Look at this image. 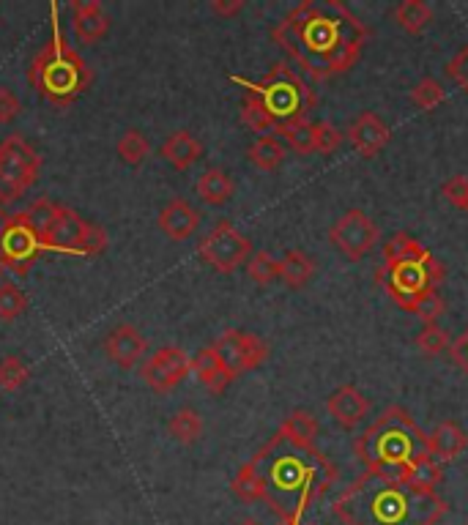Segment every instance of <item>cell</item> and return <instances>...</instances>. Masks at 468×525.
Listing matches in <instances>:
<instances>
[{
    "mask_svg": "<svg viewBox=\"0 0 468 525\" xmlns=\"http://www.w3.org/2000/svg\"><path fill=\"white\" fill-rule=\"evenodd\" d=\"M337 476L340 471L318 446H302L277 430L241 465L230 487L247 504L269 506L285 525H302L304 512L332 490Z\"/></svg>",
    "mask_w": 468,
    "mask_h": 525,
    "instance_id": "cell-1",
    "label": "cell"
},
{
    "mask_svg": "<svg viewBox=\"0 0 468 525\" xmlns=\"http://www.w3.org/2000/svg\"><path fill=\"white\" fill-rule=\"evenodd\" d=\"M271 39L315 80L354 69L370 28L340 0H304L271 31Z\"/></svg>",
    "mask_w": 468,
    "mask_h": 525,
    "instance_id": "cell-2",
    "label": "cell"
},
{
    "mask_svg": "<svg viewBox=\"0 0 468 525\" xmlns=\"http://www.w3.org/2000/svg\"><path fill=\"white\" fill-rule=\"evenodd\" d=\"M343 525H436L447 515V501L436 487L414 479L364 471L332 506Z\"/></svg>",
    "mask_w": 468,
    "mask_h": 525,
    "instance_id": "cell-3",
    "label": "cell"
},
{
    "mask_svg": "<svg viewBox=\"0 0 468 525\" xmlns=\"http://www.w3.org/2000/svg\"><path fill=\"white\" fill-rule=\"evenodd\" d=\"M354 452L364 468L375 474L414 479L427 487H438L441 482V463L430 452L427 435L400 405H389L381 416H375L373 424L356 438Z\"/></svg>",
    "mask_w": 468,
    "mask_h": 525,
    "instance_id": "cell-4",
    "label": "cell"
},
{
    "mask_svg": "<svg viewBox=\"0 0 468 525\" xmlns=\"http://www.w3.org/2000/svg\"><path fill=\"white\" fill-rule=\"evenodd\" d=\"M444 274L447 271L430 249L422 247L408 233H395L386 241L384 263L375 271V279L397 307L416 312L419 301L425 299L427 293L438 290Z\"/></svg>",
    "mask_w": 468,
    "mask_h": 525,
    "instance_id": "cell-5",
    "label": "cell"
},
{
    "mask_svg": "<svg viewBox=\"0 0 468 525\" xmlns=\"http://www.w3.org/2000/svg\"><path fill=\"white\" fill-rule=\"evenodd\" d=\"M25 222L42 241V249L72 252V255H99L107 247V233L91 225L74 208L55 206L52 200H36L25 214Z\"/></svg>",
    "mask_w": 468,
    "mask_h": 525,
    "instance_id": "cell-6",
    "label": "cell"
},
{
    "mask_svg": "<svg viewBox=\"0 0 468 525\" xmlns=\"http://www.w3.org/2000/svg\"><path fill=\"white\" fill-rule=\"evenodd\" d=\"M233 83H239L241 88H247V93L258 96L263 107L269 110L271 121L277 124V134L296 121H307L310 110L318 107L315 91L293 72L288 63H274L271 72L260 83H250L241 77H233Z\"/></svg>",
    "mask_w": 468,
    "mask_h": 525,
    "instance_id": "cell-7",
    "label": "cell"
},
{
    "mask_svg": "<svg viewBox=\"0 0 468 525\" xmlns=\"http://www.w3.org/2000/svg\"><path fill=\"white\" fill-rule=\"evenodd\" d=\"M33 83L36 88L55 104L72 102L77 93L83 91L88 83V72L80 55L61 39L47 47V50L36 58L33 66Z\"/></svg>",
    "mask_w": 468,
    "mask_h": 525,
    "instance_id": "cell-8",
    "label": "cell"
},
{
    "mask_svg": "<svg viewBox=\"0 0 468 525\" xmlns=\"http://www.w3.org/2000/svg\"><path fill=\"white\" fill-rule=\"evenodd\" d=\"M42 156L25 137H9L0 143V200H17L39 178Z\"/></svg>",
    "mask_w": 468,
    "mask_h": 525,
    "instance_id": "cell-9",
    "label": "cell"
},
{
    "mask_svg": "<svg viewBox=\"0 0 468 525\" xmlns=\"http://www.w3.org/2000/svg\"><path fill=\"white\" fill-rule=\"evenodd\" d=\"M198 255L203 263H208L219 274H233L244 263H250L252 241L241 233L239 227H233L230 222H219L198 244Z\"/></svg>",
    "mask_w": 468,
    "mask_h": 525,
    "instance_id": "cell-10",
    "label": "cell"
},
{
    "mask_svg": "<svg viewBox=\"0 0 468 525\" xmlns=\"http://www.w3.org/2000/svg\"><path fill=\"white\" fill-rule=\"evenodd\" d=\"M378 238H381V233H378L375 222L364 211H359V208L345 211L343 217L337 219L332 230H329V241L348 260L367 258L375 249V244H378Z\"/></svg>",
    "mask_w": 468,
    "mask_h": 525,
    "instance_id": "cell-11",
    "label": "cell"
},
{
    "mask_svg": "<svg viewBox=\"0 0 468 525\" xmlns=\"http://www.w3.org/2000/svg\"><path fill=\"white\" fill-rule=\"evenodd\" d=\"M211 348L217 350V356L222 359V364L228 367L233 378H239L244 372L260 367L266 356H269V345L250 334V331L230 329L219 337Z\"/></svg>",
    "mask_w": 468,
    "mask_h": 525,
    "instance_id": "cell-12",
    "label": "cell"
},
{
    "mask_svg": "<svg viewBox=\"0 0 468 525\" xmlns=\"http://www.w3.org/2000/svg\"><path fill=\"white\" fill-rule=\"evenodd\" d=\"M189 372H192V359H189L184 350L176 348V345L159 348L154 356L140 367L143 381H146L148 386H151V392L156 394L173 392L178 383L187 378Z\"/></svg>",
    "mask_w": 468,
    "mask_h": 525,
    "instance_id": "cell-13",
    "label": "cell"
},
{
    "mask_svg": "<svg viewBox=\"0 0 468 525\" xmlns=\"http://www.w3.org/2000/svg\"><path fill=\"white\" fill-rule=\"evenodd\" d=\"M42 252V241L33 233V227L25 222V217H11L3 225L0 233V260L3 266L14 271H28L36 255Z\"/></svg>",
    "mask_w": 468,
    "mask_h": 525,
    "instance_id": "cell-14",
    "label": "cell"
},
{
    "mask_svg": "<svg viewBox=\"0 0 468 525\" xmlns=\"http://www.w3.org/2000/svg\"><path fill=\"white\" fill-rule=\"evenodd\" d=\"M392 140V129L378 118L375 113H359L348 126V143L356 154L364 159H373L375 154H381Z\"/></svg>",
    "mask_w": 468,
    "mask_h": 525,
    "instance_id": "cell-15",
    "label": "cell"
},
{
    "mask_svg": "<svg viewBox=\"0 0 468 525\" xmlns=\"http://www.w3.org/2000/svg\"><path fill=\"white\" fill-rule=\"evenodd\" d=\"M146 337L135 329V326H129V323H121V326H115L110 334H107V340H104V353H107V359L113 361L115 367H121V370H132L140 364V359L146 356Z\"/></svg>",
    "mask_w": 468,
    "mask_h": 525,
    "instance_id": "cell-16",
    "label": "cell"
},
{
    "mask_svg": "<svg viewBox=\"0 0 468 525\" xmlns=\"http://www.w3.org/2000/svg\"><path fill=\"white\" fill-rule=\"evenodd\" d=\"M326 411H329V416H332L340 427L354 430L356 424L362 422L364 416L370 413V400L356 389L354 383H343V386H337V389L329 394Z\"/></svg>",
    "mask_w": 468,
    "mask_h": 525,
    "instance_id": "cell-17",
    "label": "cell"
},
{
    "mask_svg": "<svg viewBox=\"0 0 468 525\" xmlns=\"http://www.w3.org/2000/svg\"><path fill=\"white\" fill-rule=\"evenodd\" d=\"M74 39L80 44L102 42L110 31V17L96 0H74L72 3Z\"/></svg>",
    "mask_w": 468,
    "mask_h": 525,
    "instance_id": "cell-18",
    "label": "cell"
},
{
    "mask_svg": "<svg viewBox=\"0 0 468 525\" xmlns=\"http://www.w3.org/2000/svg\"><path fill=\"white\" fill-rule=\"evenodd\" d=\"M159 230L165 233L170 241H187L195 236V230L200 227V211L192 203H187L184 197H173L162 211H159Z\"/></svg>",
    "mask_w": 468,
    "mask_h": 525,
    "instance_id": "cell-19",
    "label": "cell"
},
{
    "mask_svg": "<svg viewBox=\"0 0 468 525\" xmlns=\"http://www.w3.org/2000/svg\"><path fill=\"white\" fill-rule=\"evenodd\" d=\"M427 443H430V452L438 463H452L468 449V435L463 433V427L458 422L447 419V422L436 424V430L427 435Z\"/></svg>",
    "mask_w": 468,
    "mask_h": 525,
    "instance_id": "cell-20",
    "label": "cell"
},
{
    "mask_svg": "<svg viewBox=\"0 0 468 525\" xmlns=\"http://www.w3.org/2000/svg\"><path fill=\"white\" fill-rule=\"evenodd\" d=\"M200 156H203V143H200L195 134L187 132V129L173 132L165 143H162V159H165L173 170H181V173L195 165Z\"/></svg>",
    "mask_w": 468,
    "mask_h": 525,
    "instance_id": "cell-21",
    "label": "cell"
},
{
    "mask_svg": "<svg viewBox=\"0 0 468 525\" xmlns=\"http://www.w3.org/2000/svg\"><path fill=\"white\" fill-rule=\"evenodd\" d=\"M192 372L198 375V381L203 383L211 394H222L230 383L236 381V378L230 375L228 367L222 364V359H219L214 348L198 350V356L192 359Z\"/></svg>",
    "mask_w": 468,
    "mask_h": 525,
    "instance_id": "cell-22",
    "label": "cell"
},
{
    "mask_svg": "<svg viewBox=\"0 0 468 525\" xmlns=\"http://www.w3.org/2000/svg\"><path fill=\"white\" fill-rule=\"evenodd\" d=\"M195 192H198L200 200L208 203V206H225L230 197H233V192H236V184H233V178L225 170L211 167V170H206L198 178Z\"/></svg>",
    "mask_w": 468,
    "mask_h": 525,
    "instance_id": "cell-23",
    "label": "cell"
},
{
    "mask_svg": "<svg viewBox=\"0 0 468 525\" xmlns=\"http://www.w3.org/2000/svg\"><path fill=\"white\" fill-rule=\"evenodd\" d=\"M285 156H288V145L282 143L277 134H263V137H258V140L247 148V159H250L258 170H266V173L282 167Z\"/></svg>",
    "mask_w": 468,
    "mask_h": 525,
    "instance_id": "cell-24",
    "label": "cell"
},
{
    "mask_svg": "<svg viewBox=\"0 0 468 525\" xmlns=\"http://www.w3.org/2000/svg\"><path fill=\"white\" fill-rule=\"evenodd\" d=\"M315 274V260L304 249H288L280 260V279L291 290H302Z\"/></svg>",
    "mask_w": 468,
    "mask_h": 525,
    "instance_id": "cell-25",
    "label": "cell"
},
{
    "mask_svg": "<svg viewBox=\"0 0 468 525\" xmlns=\"http://www.w3.org/2000/svg\"><path fill=\"white\" fill-rule=\"evenodd\" d=\"M167 433L176 443L181 446H192V443L200 441V435H203V419H200V413L195 408H181L170 416V422H167Z\"/></svg>",
    "mask_w": 468,
    "mask_h": 525,
    "instance_id": "cell-26",
    "label": "cell"
},
{
    "mask_svg": "<svg viewBox=\"0 0 468 525\" xmlns=\"http://www.w3.org/2000/svg\"><path fill=\"white\" fill-rule=\"evenodd\" d=\"M280 433L288 435L291 441L302 443V446H315V435L321 433L318 419L307 411H291L280 424Z\"/></svg>",
    "mask_w": 468,
    "mask_h": 525,
    "instance_id": "cell-27",
    "label": "cell"
},
{
    "mask_svg": "<svg viewBox=\"0 0 468 525\" xmlns=\"http://www.w3.org/2000/svg\"><path fill=\"white\" fill-rule=\"evenodd\" d=\"M430 20H433V9L422 0H403L395 6V22L411 36L425 31Z\"/></svg>",
    "mask_w": 468,
    "mask_h": 525,
    "instance_id": "cell-28",
    "label": "cell"
},
{
    "mask_svg": "<svg viewBox=\"0 0 468 525\" xmlns=\"http://www.w3.org/2000/svg\"><path fill=\"white\" fill-rule=\"evenodd\" d=\"M241 121L250 126L252 132H260V137L263 134H277V124L271 121L269 110L263 107V102H260L255 93L244 96V102H241Z\"/></svg>",
    "mask_w": 468,
    "mask_h": 525,
    "instance_id": "cell-29",
    "label": "cell"
},
{
    "mask_svg": "<svg viewBox=\"0 0 468 525\" xmlns=\"http://www.w3.org/2000/svg\"><path fill=\"white\" fill-rule=\"evenodd\" d=\"M277 137L285 140V145L291 148L293 154H315V124H310V121H296V124L285 126Z\"/></svg>",
    "mask_w": 468,
    "mask_h": 525,
    "instance_id": "cell-30",
    "label": "cell"
},
{
    "mask_svg": "<svg viewBox=\"0 0 468 525\" xmlns=\"http://www.w3.org/2000/svg\"><path fill=\"white\" fill-rule=\"evenodd\" d=\"M151 154V143H148V137L143 132H137V129H129V132L121 134V140H118V156L124 159L129 167H140Z\"/></svg>",
    "mask_w": 468,
    "mask_h": 525,
    "instance_id": "cell-31",
    "label": "cell"
},
{
    "mask_svg": "<svg viewBox=\"0 0 468 525\" xmlns=\"http://www.w3.org/2000/svg\"><path fill=\"white\" fill-rule=\"evenodd\" d=\"M447 99V91H444V85L433 80V77H425L422 83H416L411 88V102H414L416 110H422V113H433L438 104Z\"/></svg>",
    "mask_w": 468,
    "mask_h": 525,
    "instance_id": "cell-32",
    "label": "cell"
},
{
    "mask_svg": "<svg viewBox=\"0 0 468 525\" xmlns=\"http://www.w3.org/2000/svg\"><path fill=\"white\" fill-rule=\"evenodd\" d=\"M247 274L255 285L266 288L274 279H280V260L271 258V252H252L250 263H247Z\"/></svg>",
    "mask_w": 468,
    "mask_h": 525,
    "instance_id": "cell-33",
    "label": "cell"
},
{
    "mask_svg": "<svg viewBox=\"0 0 468 525\" xmlns=\"http://www.w3.org/2000/svg\"><path fill=\"white\" fill-rule=\"evenodd\" d=\"M31 378V367L20 356H6L0 361V389L3 392H17Z\"/></svg>",
    "mask_w": 468,
    "mask_h": 525,
    "instance_id": "cell-34",
    "label": "cell"
},
{
    "mask_svg": "<svg viewBox=\"0 0 468 525\" xmlns=\"http://www.w3.org/2000/svg\"><path fill=\"white\" fill-rule=\"evenodd\" d=\"M28 309V296L17 285L3 282L0 285V320H17Z\"/></svg>",
    "mask_w": 468,
    "mask_h": 525,
    "instance_id": "cell-35",
    "label": "cell"
},
{
    "mask_svg": "<svg viewBox=\"0 0 468 525\" xmlns=\"http://www.w3.org/2000/svg\"><path fill=\"white\" fill-rule=\"evenodd\" d=\"M447 348H449L447 331L441 329V326H436V323L425 326V329L419 331V337H416V350H419L422 356H427V359H436V356H441Z\"/></svg>",
    "mask_w": 468,
    "mask_h": 525,
    "instance_id": "cell-36",
    "label": "cell"
},
{
    "mask_svg": "<svg viewBox=\"0 0 468 525\" xmlns=\"http://www.w3.org/2000/svg\"><path fill=\"white\" fill-rule=\"evenodd\" d=\"M340 145H343V132H340L337 126L329 124V121H318V124H315V151H318V154H334Z\"/></svg>",
    "mask_w": 468,
    "mask_h": 525,
    "instance_id": "cell-37",
    "label": "cell"
},
{
    "mask_svg": "<svg viewBox=\"0 0 468 525\" xmlns=\"http://www.w3.org/2000/svg\"><path fill=\"white\" fill-rule=\"evenodd\" d=\"M444 309H447V304H444V299H441V293H438V290H433V293H427L425 299L419 301V307H416L414 315H419V318H422V323H425V326H430V323H436V320L444 315Z\"/></svg>",
    "mask_w": 468,
    "mask_h": 525,
    "instance_id": "cell-38",
    "label": "cell"
},
{
    "mask_svg": "<svg viewBox=\"0 0 468 525\" xmlns=\"http://www.w3.org/2000/svg\"><path fill=\"white\" fill-rule=\"evenodd\" d=\"M444 197H447L449 203L455 208H468V175H452L447 184H444Z\"/></svg>",
    "mask_w": 468,
    "mask_h": 525,
    "instance_id": "cell-39",
    "label": "cell"
},
{
    "mask_svg": "<svg viewBox=\"0 0 468 525\" xmlns=\"http://www.w3.org/2000/svg\"><path fill=\"white\" fill-rule=\"evenodd\" d=\"M447 72H449V77L460 85V91L468 96V44H463V47L458 50V55L449 61Z\"/></svg>",
    "mask_w": 468,
    "mask_h": 525,
    "instance_id": "cell-40",
    "label": "cell"
},
{
    "mask_svg": "<svg viewBox=\"0 0 468 525\" xmlns=\"http://www.w3.org/2000/svg\"><path fill=\"white\" fill-rule=\"evenodd\" d=\"M20 110H22V104H20V99L14 96V91L6 88V85H0V124H11V121H17Z\"/></svg>",
    "mask_w": 468,
    "mask_h": 525,
    "instance_id": "cell-41",
    "label": "cell"
},
{
    "mask_svg": "<svg viewBox=\"0 0 468 525\" xmlns=\"http://www.w3.org/2000/svg\"><path fill=\"white\" fill-rule=\"evenodd\" d=\"M449 353H452V359L458 361L460 367H463V372L468 375V329L460 334L458 340L452 342V350H449Z\"/></svg>",
    "mask_w": 468,
    "mask_h": 525,
    "instance_id": "cell-42",
    "label": "cell"
},
{
    "mask_svg": "<svg viewBox=\"0 0 468 525\" xmlns=\"http://www.w3.org/2000/svg\"><path fill=\"white\" fill-rule=\"evenodd\" d=\"M241 9H244L241 0H214V3H211V11L219 14V17H236Z\"/></svg>",
    "mask_w": 468,
    "mask_h": 525,
    "instance_id": "cell-43",
    "label": "cell"
},
{
    "mask_svg": "<svg viewBox=\"0 0 468 525\" xmlns=\"http://www.w3.org/2000/svg\"><path fill=\"white\" fill-rule=\"evenodd\" d=\"M239 525H260V523H258V520H241Z\"/></svg>",
    "mask_w": 468,
    "mask_h": 525,
    "instance_id": "cell-44",
    "label": "cell"
},
{
    "mask_svg": "<svg viewBox=\"0 0 468 525\" xmlns=\"http://www.w3.org/2000/svg\"><path fill=\"white\" fill-rule=\"evenodd\" d=\"M3 225H6V222H3V217H0V233H3ZM0 268H3V260H0Z\"/></svg>",
    "mask_w": 468,
    "mask_h": 525,
    "instance_id": "cell-45",
    "label": "cell"
},
{
    "mask_svg": "<svg viewBox=\"0 0 468 525\" xmlns=\"http://www.w3.org/2000/svg\"><path fill=\"white\" fill-rule=\"evenodd\" d=\"M466 211H468V208H466Z\"/></svg>",
    "mask_w": 468,
    "mask_h": 525,
    "instance_id": "cell-46",
    "label": "cell"
}]
</instances>
